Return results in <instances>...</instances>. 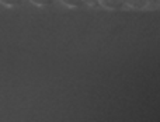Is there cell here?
I'll return each instance as SVG.
<instances>
[{"label": "cell", "instance_id": "obj_1", "mask_svg": "<svg viewBox=\"0 0 160 122\" xmlns=\"http://www.w3.org/2000/svg\"><path fill=\"white\" fill-rule=\"evenodd\" d=\"M97 2H98V6H101L102 8L110 10V11L125 8L124 7V0H97Z\"/></svg>", "mask_w": 160, "mask_h": 122}, {"label": "cell", "instance_id": "obj_2", "mask_svg": "<svg viewBox=\"0 0 160 122\" xmlns=\"http://www.w3.org/2000/svg\"><path fill=\"white\" fill-rule=\"evenodd\" d=\"M125 8H133V10H146L148 4L145 0H124Z\"/></svg>", "mask_w": 160, "mask_h": 122}, {"label": "cell", "instance_id": "obj_3", "mask_svg": "<svg viewBox=\"0 0 160 122\" xmlns=\"http://www.w3.org/2000/svg\"><path fill=\"white\" fill-rule=\"evenodd\" d=\"M62 4H65L66 7L69 8H79L83 6V2L82 0H61Z\"/></svg>", "mask_w": 160, "mask_h": 122}, {"label": "cell", "instance_id": "obj_4", "mask_svg": "<svg viewBox=\"0 0 160 122\" xmlns=\"http://www.w3.org/2000/svg\"><path fill=\"white\" fill-rule=\"evenodd\" d=\"M3 6H7V7H16V6L21 4L22 0H0Z\"/></svg>", "mask_w": 160, "mask_h": 122}, {"label": "cell", "instance_id": "obj_5", "mask_svg": "<svg viewBox=\"0 0 160 122\" xmlns=\"http://www.w3.org/2000/svg\"><path fill=\"white\" fill-rule=\"evenodd\" d=\"M32 4L39 6V7H45V6H51L53 3V0H30Z\"/></svg>", "mask_w": 160, "mask_h": 122}, {"label": "cell", "instance_id": "obj_6", "mask_svg": "<svg viewBox=\"0 0 160 122\" xmlns=\"http://www.w3.org/2000/svg\"><path fill=\"white\" fill-rule=\"evenodd\" d=\"M83 4H87L90 6V7H96V6H98V2L97 0H82Z\"/></svg>", "mask_w": 160, "mask_h": 122}]
</instances>
